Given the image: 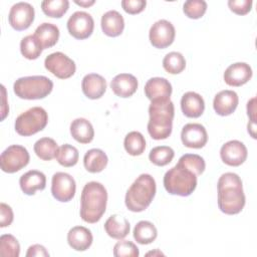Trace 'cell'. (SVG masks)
Instances as JSON below:
<instances>
[{
  "mask_svg": "<svg viewBox=\"0 0 257 257\" xmlns=\"http://www.w3.org/2000/svg\"><path fill=\"white\" fill-rule=\"evenodd\" d=\"M218 207L227 215L240 213L246 202L242 180L235 173H225L218 180Z\"/></svg>",
  "mask_w": 257,
  "mask_h": 257,
  "instance_id": "6da1fadb",
  "label": "cell"
},
{
  "mask_svg": "<svg viewBox=\"0 0 257 257\" xmlns=\"http://www.w3.org/2000/svg\"><path fill=\"white\" fill-rule=\"evenodd\" d=\"M107 192L104 186L92 181L84 185L80 197V217L89 224L98 222L106 210Z\"/></svg>",
  "mask_w": 257,
  "mask_h": 257,
  "instance_id": "7a4b0ae2",
  "label": "cell"
},
{
  "mask_svg": "<svg viewBox=\"0 0 257 257\" xmlns=\"http://www.w3.org/2000/svg\"><path fill=\"white\" fill-rule=\"evenodd\" d=\"M149 115L148 132L151 138L156 141L168 139L172 134L175 115L173 101L171 99L151 101Z\"/></svg>",
  "mask_w": 257,
  "mask_h": 257,
  "instance_id": "3957f363",
  "label": "cell"
},
{
  "mask_svg": "<svg viewBox=\"0 0 257 257\" xmlns=\"http://www.w3.org/2000/svg\"><path fill=\"white\" fill-rule=\"evenodd\" d=\"M157 191L156 181L150 174L140 175L126 191L124 203L132 212H143L152 203Z\"/></svg>",
  "mask_w": 257,
  "mask_h": 257,
  "instance_id": "277c9868",
  "label": "cell"
},
{
  "mask_svg": "<svg viewBox=\"0 0 257 257\" xmlns=\"http://www.w3.org/2000/svg\"><path fill=\"white\" fill-rule=\"evenodd\" d=\"M197 178L198 176L193 171L178 163L166 172L163 182L169 194L187 197L195 191Z\"/></svg>",
  "mask_w": 257,
  "mask_h": 257,
  "instance_id": "5b68a950",
  "label": "cell"
},
{
  "mask_svg": "<svg viewBox=\"0 0 257 257\" xmlns=\"http://www.w3.org/2000/svg\"><path fill=\"white\" fill-rule=\"evenodd\" d=\"M53 89V82L44 75H32L18 78L13 84L14 93L22 99H41Z\"/></svg>",
  "mask_w": 257,
  "mask_h": 257,
  "instance_id": "8992f818",
  "label": "cell"
},
{
  "mask_svg": "<svg viewBox=\"0 0 257 257\" xmlns=\"http://www.w3.org/2000/svg\"><path fill=\"white\" fill-rule=\"evenodd\" d=\"M47 122L48 114L46 110L40 106H33L17 116L14 128L18 135L29 137L42 131Z\"/></svg>",
  "mask_w": 257,
  "mask_h": 257,
  "instance_id": "52a82bcc",
  "label": "cell"
},
{
  "mask_svg": "<svg viewBox=\"0 0 257 257\" xmlns=\"http://www.w3.org/2000/svg\"><path fill=\"white\" fill-rule=\"evenodd\" d=\"M30 156L28 151L20 145L9 146L6 150L3 151L0 157V166L1 170L8 174H13L24 167L29 163Z\"/></svg>",
  "mask_w": 257,
  "mask_h": 257,
  "instance_id": "ba28073f",
  "label": "cell"
},
{
  "mask_svg": "<svg viewBox=\"0 0 257 257\" xmlns=\"http://www.w3.org/2000/svg\"><path fill=\"white\" fill-rule=\"evenodd\" d=\"M45 68L60 79L71 77L76 70L74 61L62 52H53L44 60Z\"/></svg>",
  "mask_w": 257,
  "mask_h": 257,
  "instance_id": "9c48e42d",
  "label": "cell"
},
{
  "mask_svg": "<svg viewBox=\"0 0 257 257\" xmlns=\"http://www.w3.org/2000/svg\"><path fill=\"white\" fill-rule=\"evenodd\" d=\"M94 28V21L92 16L84 11L74 12L67 20V30L69 34L75 39L88 38Z\"/></svg>",
  "mask_w": 257,
  "mask_h": 257,
  "instance_id": "30bf717a",
  "label": "cell"
},
{
  "mask_svg": "<svg viewBox=\"0 0 257 257\" xmlns=\"http://www.w3.org/2000/svg\"><path fill=\"white\" fill-rule=\"evenodd\" d=\"M76 184L67 173L57 172L51 179V194L59 202H69L75 195Z\"/></svg>",
  "mask_w": 257,
  "mask_h": 257,
  "instance_id": "8fae6325",
  "label": "cell"
},
{
  "mask_svg": "<svg viewBox=\"0 0 257 257\" xmlns=\"http://www.w3.org/2000/svg\"><path fill=\"white\" fill-rule=\"evenodd\" d=\"M176 36V31L174 25L166 20L161 19L155 22L149 32V38L151 44L159 49H164L170 46Z\"/></svg>",
  "mask_w": 257,
  "mask_h": 257,
  "instance_id": "7c38bea8",
  "label": "cell"
},
{
  "mask_svg": "<svg viewBox=\"0 0 257 257\" xmlns=\"http://www.w3.org/2000/svg\"><path fill=\"white\" fill-rule=\"evenodd\" d=\"M34 8L31 4L27 2H18L14 4L9 11V24L17 31L25 30L29 28L34 21Z\"/></svg>",
  "mask_w": 257,
  "mask_h": 257,
  "instance_id": "4fadbf2b",
  "label": "cell"
},
{
  "mask_svg": "<svg viewBox=\"0 0 257 257\" xmlns=\"http://www.w3.org/2000/svg\"><path fill=\"white\" fill-rule=\"evenodd\" d=\"M248 156V151L245 145L237 140L225 143L220 150V157L224 164L231 167L242 165Z\"/></svg>",
  "mask_w": 257,
  "mask_h": 257,
  "instance_id": "5bb4252c",
  "label": "cell"
},
{
  "mask_svg": "<svg viewBox=\"0 0 257 257\" xmlns=\"http://www.w3.org/2000/svg\"><path fill=\"white\" fill-rule=\"evenodd\" d=\"M181 140L187 148L201 149L208 142V134L201 123H187L182 128Z\"/></svg>",
  "mask_w": 257,
  "mask_h": 257,
  "instance_id": "9a60e30c",
  "label": "cell"
},
{
  "mask_svg": "<svg viewBox=\"0 0 257 257\" xmlns=\"http://www.w3.org/2000/svg\"><path fill=\"white\" fill-rule=\"evenodd\" d=\"M252 68L246 62H236L229 65L224 72V80L230 86H241L252 77Z\"/></svg>",
  "mask_w": 257,
  "mask_h": 257,
  "instance_id": "2e32d148",
  "label": "cell"
},
{
  "mask_svg": "<svg viewBox=\"0 0 257 257\" xmlns=\"http://www.w3.org/2000/svg\"><path fill=\"white\" fill-rule=\"evenodd\" d=\"M145 94L151 100L170 99L172 94V84L164 77L150 78L145 84Z\"/></svg>",
  "mask_w": 257,
  "mask_h": 257,
  "instance_id": "e0dca14e",
  "label": "cell"
},
{
  "mask_svg": "<svg viewBox=\"0 0 257 257\" xmlns=\"http://www.w3.org/2000/svg\"><path fill=\"white\" fill-rule=\"evenodd\" d=\"M239 97L238 94L229 89L221 90L218 92L213 100V107L217 114L221 116H227L232 114L238 106Z\"/></svg>",
  "mask_w": 257,
  "mask_h": 257,
  "instance_id": "ac0fdd59",
  "label": "cell"
},
{
  "mask_svg": "<svg viewBox=\"0 0 257 257\" xmlns=\"http://www.w3.org/2000/svg\"><path fill=\"white\" fill-rule=\"evenodd\" d=\"M110 88L119 97H130L138 89V79L131 73H120L112 78Z\"/></svg>",
  "mask_w": 257,
  "mask_h": 257,
  "instance_id": "d6986e66",
  "label": "cell"
},
{
  "mask_svg": "<svg viewBox=\"0 0 257 257\" xmlns=\"http://www.w3.org/2000/svg\"><path fill=\"white\" fill-rule=\"evenodd\" d=\"M81 89L89 99L100 98L106 90V80L100 74L88 73L82 78Z\"/></svg>",
  "mask_w": 257,
  "mask_h": 257,
  "instance_id": "ffe728a7",
  "label": "cell"
},
{
  "mask_svg": "<svg viewBox=\"0 0 257 257\" xmlns=\"http://www.w3.org/2000/svg\"><path fill=\"white\" fill-rule=\"evenodd\" d=\"M19 185L24 194L32 196L35 194L37 190L42 191L45 189L46 177L40 171L31 170L20 177Z\"/></svg>",
  "mask_w": 257,
  "mask_h": 257,
  "instance_id": "44dd1931",
  "label": "cell"
},
{
  "mask_svg": "<svg viewBox=\"0 0 257 257\" xmlns=\"http://www.w3.org/2000/svg\"><path fill=\"white\" fill-rule=\"evenodd\" d=\"M181 109L187 117L197 118L205 110V101L199 93L188 91L181 98Z\"/></svg>",
  "mask_w": 257,
  "mask_h": 257,
  "instance_id": "7402d4cb",
  "label": "cell"
},
{
  "mask_svg": "<svg viewBox=\"0 0 257 257\" xmlns=\"http://www.w3.org/2000/svg\"><path fill=\"white\" fill-rule=\"evenodd\" d=\"M93 241L90 230L83 226L72 227L67 233V243L75 251L87 250Z\"/></svg>",
  "mask_w": 257,
  "mask_h": 257,
  "instance_id": "603a6c76",
  "label": "cell"
},
{
  "mask_svg": "<svg viewBox=\"0 0 257 257\" xmlns=\"http://www.w3.org/2000/svg\"><path fill=\"white\" fill-rule=\"evenodd\" d=\"M102 32L109 37L120 35L124 29V20L122 15L116 10H109L101 16L100 21Z\"/></svg>",
  "mask_w": 257,
  "mask_h": 257,
  "instance_id": "cb8c5ba5",
  "label": "cell"
},
{
  "mask_svg": "<svg viewBox=\"0 0 257 257\" xmlns=\"http://www.w3.org/2000/svg\"><path fill=\"white\" fill-rule=\"evenodd\" d=\"M71 137L80 144H89L94 138V130L89 120L83 117L75 118L70 123Z\"/></svg>",
  "mask_w": 257,
  "mask_h": 257,
  "instance_id": "d4e9b609",
  "label": "cell"
},
{
  "mask_svg": "<svg viewBox=\"0 0 257 257\" xmlns=\"http://www.w3.org/2000/svg\"><path fill=\"white\" fill-rule=\"evenodd\" d=\"M130 229L131 226L128 221L119 215H111L104 223L105 233L109 237L117 240H121L126 237L130 233Z\"/></svg>",
  "mask_w": 257,
  "mask_h": 257,
  "instance_id": "484cf974",
  "label": "cell"
},
{
  "mask_svg": "<svg viewBox=\"0 0 257 257\" xmlns=\"http://www.w3.org/2000/svg\"><path fill=\"white\" fill-rule=\"evenodd\" d=\"M33 35L39 41L42 48L47 49L57 43L59 38V29L52 23L44 22L36 28Z\"/></svg>",
  "mask_w": 257,
  "mask_h": 257,
  "instance_id": "4316f807",
  "label": "cell"
},
{
  "mask_svg": "<svg viewBox=\"0 0 257 257\" xmlns=\"http://www.w3.org/2000/svg\"><path fill=\"white\" fill-rule=\"evenodd\" d=\"M108 158L100 149L88 150L83 157V165L87 172L95 174L100 173L106 167Z\"/></svg>",
  "mask_w": 257,
  "mask_h": 257,
  "instance_id": "83f0119b",
  "label": "cell"
},
{
  "mask_svg": "<svg viewBox=\"0 0 257 257\" xmlns=\"http://www.w3.org/2000/svg\"><path fill=\"white\" fill-rule=\"evenodd\" d=\"M135 240L142 245H148L153 243L157 236L158 230L156 226L150 221H140L134 228L133 232Z\"/></svg>",
  "mask_w": 257,
  "mask_h": 257,
  "instance_id": "f1b7e54d",
  "label": "cell"
},
{
  "mask_svg": "<svg viewBox=\"0 0 257 257\" xmlns=\"http://www.w3.org/2000/svg\"><path fill=\"white\" fill-rule=\"evenodd\" d=\"M34 153L42 161H51L56 157L58 146L51 138H41L34 144Z\"/></svg>",
  "mask_w": 257,
  "mask_h": 257,
  "instance_id": "f546056e",
  "label": "cell"
},
{
  "mask_svg": "<svg viewBox=\"0 0 257 257\" xmlns=\"http://www.w3.org/2000/svg\"><path fill=\"white\" fill-rule=\"evenodd\" d=\"M123 147L131 156H141L146 150L145 137L137 131L130 132L123 141Z\"/></svg>",
  "mask_w": 257,
  "mask_h": 257,
  "instance_id": "4dcf8cb0",
  "label": "cell"
},
{
  "mask_svg": "<svg viewBox=\"0 0 257 257\" xmlns=\"http://www.w3.org/2000/svg\"><path fill=\"white\" fill-rule=\"evenodd\" d=\"M42 50V46L34 35H27L23 37L20 42V52L25 58L29 60L37 59L40 56Z\"/></svg>",
  "mask_w": 257,
  "mask_h": 257,
  "instance_id": "1f68e13d",
  "label": "cell"
},
{
  "mask_svg": "<svg viewBox=\"0 0 257 257\" xmlns=\"http://www.w3.org/2000/svg\"><path fill=\"white\" fill-rule=\"evenodd\" d=\"M55 158H56L57 162L59 163V165L65 167V168H69V167H73L77 164L78 158H79V153L75 147H73L69 144H64L58 148Z\"/></svg>",
  "mask_w": 257,
  "mask_h": 257,
  "instance_id": "d6a6232c",
  "label": "cell"
},
{
  "mask_svg": "<svg viewBox=\"0 0 257 257\" xmlns=\"http://www.w3.org/2000/svg\"><path fill=\"white\" fill-rule=\"evenodd\" d=\"M68 8V0H44L41 2V9L43 13L52 18H61Z\"/></svg>",
  "mask_w": 257,
  "mask_h": 257,
  "instance_id": "836d02e7",
  "label": "cell"
},
{
  "mask_svg": "<svg viewBox=\"0 0 257 257\" xmlns=\"http://www.w3.org/2000/svg\"><path fill=\"white\" fill-rule=\"evenodd\" d=\"M175 152L171 147L168 146H158L151 150L149 154V159L151 163L156 166L164 167L172 162L174 159Z\"/></svg>",
  "mask_w": 257,
  "mask_h": 257,
  "instance_id": "e575fe53",
  "label": "cell"
},
{
  "mask_svg": "<svg viewBox=\"0 0 257 257\" xmlns=\"http://www.w3.org/2000/svg\"><path fill=\"white\" fill-rule=\"evenodd\" d=\"M163 67L164 69L171 74H179L186 67V60L182 53L177 51H172L163 59Z\"/></svg>",
  "mask_w": 257,
  "mask_h": 257,
  "instance_id": "d590c367",
  "label": "cell"
},
{
  "mask_svg": "<svg viewBox=\"0 0 257 257\" xmlns=\"http://www.w3.org/2000/svg\"><path fill=\"white\" fill-rule=\"evenodd\" d=\"M20 245L18 240L11 234H4L0 237V255L2 257H18Z\"/></svg>",
  "mask_w": 257,
  "mask_h": 257,
  "instance_id": "8d00e7d4",
  "label": "cell"
},
{
  "mask_svg": "<svg viewBox=\"0 0 257 257\" xmlns=\"http://www.w3.org/2000/svg\"><path fill=\"white\" fill-rule=\"evenodd\" d=\"M178 163L193 171L197 176L203 174L206 168L204 159L197 154H185L179 159Z\"/></svg>",
  "mask_w": 257,
  "mask_h": 257,
  "instance_id": "74e56055",
  "label": "cell"
},
{
  "mask_svg": "<svg viewBox=\"0 0 257 257\" xmlns=\"http://www.w3.org/2000/svg\"><path fill=\"white\" fill-rule=\"evenodd\" d=\"M207 10V3L204 0H188L183 5L185 15L191 19L201 18Z\"/></svg>",
  "mask_w": 257,
  "mask_h": 257,
  "instance_id": "f35d334b",
  "label": "cell"
},
{
  "mask_svg": "<svg viewBox=\"0 0 257 257\" xmlns=\"http://www.w3.org/2000/svg\"><path fill=\"white\" fill-rule=\"evenodd\" d=\"M139 255V248L131 241L120 240L113 246V256L115 257H138Z\"/></svg>",
  "mask_w": 257,
  "mask_h": 257,
  "instance_id": "ab89813d",
  "label": "cell"
},
{
  "mask_svg": "<svg viewBox=\"0 0 257 257\" xmlns=\"http://www.w3.org/2000/svg\"><path fill=\"white\" fill-rule=\"evenodd\" d=\"M251 0H229L228 6L232 12L238 15H246L252 8Z\"/></svg>",
  "mask_w": 257,
  "mask_h": 257,
  "instance_id": "60d3db41",
  "label": "cell"
},
{
  "mask_svg": "<svg viewBox=\"0 0 257 257\" xmlns=\"http://www.w3.org/2000/svg\"><path fill=\"white\" fill-rule=\"evenodd\" d=\"M147 5L145 0H122L121 7L128 14H138L141 13Z\"/></svg>",
  "mask_w": 257,
  "mask_h": 257,
  "instance_id": "b9f144b4",
  "label": "cell"
},
{
  "mask_svg": "<svg viewBox=\"0 0 257 257\" xmlns=\"http://www.w3.org/2000/svg\"><path fill=\"white\" fill-rule=\"evenodd\" d=\"M0 212H1V218H0V227L4 228L7 226H10L13 222V211L11 207L5 203L0 204Z\"/></svg>",
  "mask_w": 257,
  "mask_h": 257,
  "instance_id": "7bdbcfd3",
  "label": "cell"
},
{
  "mask_svg": "<svg viewBox=\"0 0 257 257\" xmlns=\"http://www.w3.org/2000/svg\"><path fill=\"white\" fill-rule=\"evenodd\" d=\"M40 256H44V257L49 256V253L46 250V248L40 244L31 245L26 252V257H40Z\"/></svg>",
  "mask_w": 257,
  "mask_h": 257,
  "instance_id": "ee69618b",
  "label": "cell"
},
{
  "mask_svg": "<svg viewBox=\"0 0 257 257\" xmlns=\"http://www.w3.org/2000/svg\"><path fill=\"white\" fill-rule=\"evenodd\" d=\"M255 101H256V98L252 97L247 103V114L250 117V121H254V122H255V111H256Z\"/></svg>",
  "mask_w": 257,
  "mask_h": 257,
  "instance_id": "f6af8a7d",
  "label": "cell"
},
{
  "mask_svg": "<svg viewBox=\"0 0 257 257\" xmlns=\"http://www.w3.org/2000/svg\"><path fill=\"white\" fill-rule=\"evenodd\" d=\"M74 3L77 4V5H79V6H81V7L87 8V7L91 6V5H93V4L95 3V1H94V0H80V1L74 0Z\"/></svg>",
  "mask_w": 257,
  "mask_h": 257,
  "instance_id": "bcb514c9",
  "label": "cell"
},
{
  "mask_svg": "<svg viewBox=\"0 0 257 257\" xmlns=\"http://www.w3.org/2000/svg\"><path fill=\"white\" fill-rule=\"evenodd\" d=\"M247 127H248V133L251 135V137L253 139H256V122L249 121Z\"/></svg>",
  "mask_w": 257,
  "mask_h": 257,
  "instance_id": "7dc6e473",
  "label": "cell"
},
{
  "mask_svg": "<svg viewBox=\"0 0 257 257\" xmlns=\"http://www.w3.org/2000/svg\"><path fill=\"white\" fill-rule=\"evenodd\" d=\"M149 255H153V256H154V255H164V253H162L161 251H159V250L157 249V250L154 251V252H153V251H152V252H148V253H147V256H149Z\"/></svg>",
  "mask_w": 257,
  "mask_h": 257,
  "instance_id": "c3c4849f",
  "label": "cell"
}]
</instances>
